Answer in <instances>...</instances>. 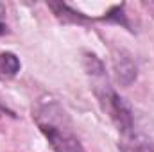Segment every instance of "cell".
I'll use <instances>...</instances> for the list:
<instances>
[{"mask_svg":"<svg viewBox=\"0 0 154 152\" xmlns=\"http://www.w3.org/2000/svg\"><path fill=\"white\" fill-rule=\"evenodd\" d=\"M124 152H154V143H151L147 138L138 136V134H129L124 136Z\"/></svg>","mask_w":154,"mask_h":152,"instance_id":"obj_4","label":"cell"},{"mask_svg":"<svg viewBox=\"0 0 154 152\" xmlns=\"http://www.w3.org/2000/svg\"><path fill=\"white\" fill-rule=\"evenodd\" d=\"M20 72V61L14 54L4 52L0 54V81L11 79Z\"/></svg>","mask_w":154,"mask_h":152,"instance_id":"obj_3","label":"cell"},{"mask_svg":"<svg viewBox=\"0 0 154 152\" xmlns=\"http://www.w3.org/2000/svg\"><path fill=\"white\" fill-rule=\"evenodd\" d=\"M0 113H4V108H2V106H0Z\"/></svg>","mask_w":154,"mask_h":152,"instance_id":"obj_6","label":"cell"},{"mask_svg":"<svg viewBox=\"0 0 154 152\" xmlns=\"http://www.w3.org/2000/svg\"><path fill=\"white\" fill-rule=\"evenodd\" d=\"M7 11H5V5L0 4V34H4L7 31V18H5Z\"/></svg>","mask_w":154,"mask_h":152,"instance_id":"obj_5","label":"cell"},{"mask_svg":"<svg viewBox=\"0 0 154 152\" xmlns=\"http://www.w3.org/2000/svg\"><path fill=\"white\" fill-rule=\"evenodd\" d=\"M34 120L56 152H82L74 127L56 99H39L34 108Z\"/></svg>","mask_w":154,"mask_h":152,"instance_id":"obj_1","label":"cell"},{"mask_svg":"<svg viewBox=\"0 0 154 152\" xmlns=\"http://www.w3.org/2000/svg\"><path fill=\"white\" fill-rule=\"evenodd\" d=\"M90 61H91V66H88V74L91 75L93 90H95V95H97L102 109L109 114V118L113 120V123L118 127V131L124 136L133 134L134 131H133V114H131V109L120 99V95L111 88L108 77L104 75L102 65L95 57H91Z\"/></svg>","mask_w":154,"mask_h":152,"instance_id":"obj_2","label":"cell"}]
</instances>
